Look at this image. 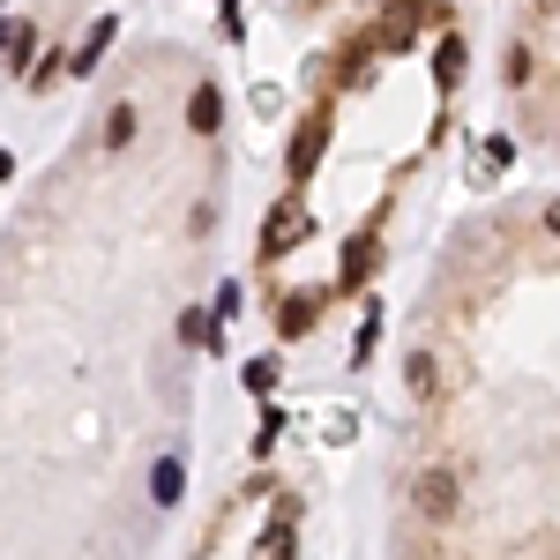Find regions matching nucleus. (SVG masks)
<instances>
[{
	"label": "nucleus",
	"instance_id": "4468645a",
	"mask_svg": "<svg viewBox=\"0 0 560 560\" xmlns=\"http://www.w3.org/2000/svg\"><path fill=\"white\" fill-rule=\"evenodd\" d=\"M261 553H292V516H277L261 530Z\"/></svg>",
	"mask_w": 560,
	"mask_h": 560
},
{
	"label": "nucleus",
	"instance_id": "f3484780",
	"mask_svg": "<svg viewBox=\"0 0 560 560\" xmlns=\"http://www.w3.org/2000/svg\"><path fill=\"white\" fill-rule=\"evenodd\" d=\"M538 15H560V0H538Z\"/></svg>",
	"mask_w": 560,
	"mask_h": 560
},
{
	"label": "nucleus",
	"instance_id": "ddd939ff",
	"mask_svg": "<svg viewBox=\"0 0 560 560\" xmlns=\"http://www.w3.org/2000/svg\"><path fill=\"white\" fill-rule=\"evenodd\" d=\"M441 388V374H433V359L427 351H411V396H433Z\"/></svg>",
	"mask_w": 560,
	"mask_h": 560
},
{
	"label": "nucleus",
	"instance_id": "9b49d317",
	"mask_svg": "<svg viewBox=\"0 0 560 560\" xmlns=\"http://www.w3.org/2000/svg\"><path fill=\"white\" fill-rule=\"evenodd\" d=\"M105 142H113V150L135 142V105H113V113H105Z\"/></svg>",
	"mask_w": 560,
	"mask_h": 560
},
{
	"label": "nucleus",
	"instance_id": "6e6552de",
	"mask_svg": "<svg viewBox=\"0 0 560 560\" xmlns=\"http://www.w3.org/2000/svg\"><path fill=\"white\" fill-rule=\"evenodd\" d=\"M366 277H374V240H351L345 247V292H359Z\"/></svg>",
	"mask_w": 560,
	"mask_h": 560
},
{
	"label": "nucleus",
	"instance_id": "0eeeda50",
	"mask_svg": "<svg viewBox=\"0 0 560 560\" xmlns=\"http://www.w3.org/2000/svg\"><path fill=\"white\" fill-rule=\"evenodd\" d=\"M433 83L441 90L464 83V38H441V52H433Z\"/></svg>",
	"mask_w": 560,
	"mask_h": 560
},
{
	"label": "nucleus",
	"instance_id": "20e7f679",
	"mask_svg": "<svg viewBox=\"0 0 560 560\" xmlns=\"http://www.w3.org/2000/svg\"><path fill=\"white\" fill-rule=\"evenodd\" d=\"M441 8H427V0H404V8H388V31H382V45L388 52H404V45L419 38V23H433Z\"/></svg>",
	"mask_w": 560,
	"mask_h": 560
},
{
	"label": "nucleus",
	"instance_id": "f03ea898",
	"mask_svg": "<svg viewBox=\"0 0 560 560\" xmlns=\"http://www.w3.org/2000/svg\"><path fill=\"white\" fill-rule=\"evenodd\" d=\"M419 516L427 523H456V509H464V486H456V471L448 464H433V471H419Z\"/></svg>",
	"mask_w": 560,
	"mask_h": 560
},
{
	"label": "nucleus",
	"instance_id": "423d86ee",
	"mask_svg": "<svg viewBox=\"0 0 560 560\" xmlns=\"http://www.w3.org/2000/svg\"><path fill=\"white\" fill-rule=\"evenodd\" d=\"M217 120H224V97H217V83H202L195 97H187V128H195V135H217Z\"/></svg>",
	"mask_w": 560,
	"mask_h": 560
},
{
	"label": "nucleus",
	"instance_id": "9d476101",
	"mask_svg": "<svg viewBox=\"0 0 560 560\" xmlns=\"http://www.w3.org/2000/svg\"><path fill=\"white\" fill-rule=\"evenodd\" d=\"M113 31H120V23L105 15V23H97V31L83 38V52H75V68H97V60H105V45H113Z\"/></svg>",
	"mask_w": 560,
	"mask_h": 560
},
{
	"label": "nucleus",
	"instance_id": "2eb2a0df",
	"mask_svg": "<svg viewBox=\"0 0 560 560\" xmlns=\"http://www.w3.org/2000/svg\"><path fill=\"white\" fill-rule=\"evenodd\" d=\"M247 388H255V396H269V388H277V366H269V359H255V366H247Z\"/></svg>",
	"mask_w": 560,
	"mask_h": 560
},
{
	"label": "nucleus",
	"instance_id": "f257e3e1",
	"mask_svg": "<svg viewBox=\"0 0 560 560\" xmlns=\"http://www.w3.org/2000/svg\"><path fill=\"white\" fill-rule=\"evenodd\" d=\"M300 240H306V202H300V195H284V202L269 210V224H261V261H284Z\"/></svg>",
	"mask_w": 560,
	"mask_h": 560
},
{
	"label": "nucleus",
	"instance_id": "dca6fc26",
	"mask_svg": "<svg viewBox=\"0 0 560 560\" xmlns=\"http://www.w3.org/2000/svg\"><path fill=\"white\" fill-rule=\"evenodd\" d=\"M546 232H560V202H553V210H546Z\"/></svg>",
	"mask_w": 560,
	"mask_h": 560
},
{
	"label": "nucleus",
	"instance_id": "1a4fd4ad",
	"mask_svg": "<svg viewBox=\"0 0 560 560\" xmlns=\"http://www.w3.org/2000/svg\"><path fill=\"white\" fill-rule=\"evenodd\" d=\"M314 292H300V300H284V314H277V329H284V337H306V329H314Z\"/></svg>",
	"mask_w": 560,
	"mask_h": 560
},
{
	"label": "nucleus",
	"instance_id": "f8f14e48",
	"mask_svg": "<svg viewBox=\"0 0 560 560\" xmlns=\"http://www.w3.org/2000/svg\"><path fill=\"white\" fill-rule=\"evenodd\" d=\"M179 337H187V345H210V337H217L210 314H202V306H187V314H179Z\"/></svg>",
	"mask_w": 560,
	"mask_h": 560
},
{
	"label": "nucleus",
	"instance_id": "7ed1b4c3",
	"mask_svg": "<svg viewBox=\"0 0 560 560\" xmlns=\"http://www.w3.org/2000/svg\"><path fill=\"white\" fill-rule=\"evenodd\" d=\"M322 142H329V113H314L300 135H292V150H284V173L292 179H306L314 165H322Z\"/></svg>",
	"mask_w": 560,
	"mask_h": 560
},
{
	"label": "nucleus",
	"instance_id": "39448f33",
	"mask_svg": "<svg viewBox=\"0 0 560 560\" xmlns=\"http://www.w3.org/2000/svg\"><path fill=\"white\" fill-rule=\"evenodd\" d=\"M179 493H187V464H179V456H165V464L150 471V501H158V509H173Z\"/></svg>",
	"mask_w": 560,
	"mask_h": 560
}]
</instances>
